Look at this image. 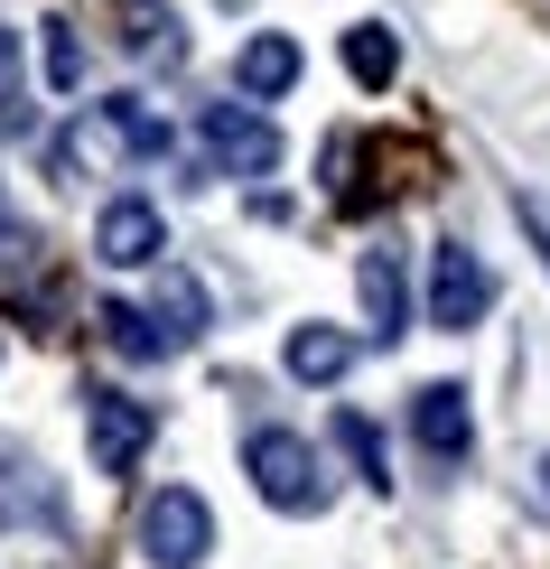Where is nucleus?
Segmentation results:
<instances>
[{
  "mask_svg": "<svg viewBox=\"0 0 550 569\" xmlns=\"http://www.w3.org/2000/svg\"><path fill=\"white\" fill-rule=\"evenodd\" d=\"M243 477L271 513H327V467L299 430H243Z\"/></svg>",
  "mask_w": 550,
  "mask_h": 569,
  "instance_id": "obj_1",
  "label": "nucleus"
},
{
  "mask_svg": "<svg viewBox=\"0 0 550 569\" xmlns=\"http://www.w3.org/2000/svg\"><path fill=\"white\" fill-rule=\"evenodd\" d=\"M214 551V513H206V495L197 486H159L150 505H140V560H159V569H197Z\"/></svg>",
  "mask_w": 550,
  "mask_h": 569,
  "instance_id": "obj_2",
  "label": "nucleus"
},
{
  "mask_svg": "<svg viewBox=\"0 0 550 569\" xmlns=\"http://www.w3.org/2000/svg\"><path fill=\"white\" fill-rule=\"evenodd\" d=\"M197 140H206V159L224 178H271L280 169V131H271V112H252V103H206Z\"/></svg>",
  "mask_w": 550,
  "mask_h": 569,
  "instance_id": "obj_3",
  "label": "nucleus"
},
{
  "mask_svg": "<svg viewBox=\"0 0 550 569\" xmlns=\"http://www.w3.org/2000/svg\"><path fill=\"white\" fill-rule=\"evenodd\" d=\"M486 308H494V271L476 262L467 243H439L429 252V327H439V337H467Z\"/></svg>",
  "mask_w": 550,
  "mask_h": 569,
  "instance_id": "obj_4",
  "label": "nucleus"
},
{
  "mask_svg": "<svg viewBox=\"0 0 550 569\" xmlns=\"http://www.w3.org/2000/svg\"><path fill=\"white\" fill-rule=\"evenodd\" d=\"M150 439H159V411H150L140 392H93V411H84V448H93V467H103V477H131Z\"/></svg>",
  "mask_w": 550,
  "mask_h": 569,
  "instance_id": "obj_5",
  "label": "nucleus"
},
{
  "mask_svg": "<svg viewBox=\"0 0 550 569\" xmlns=\"http://www.w3.org/2000/svg\"><path fill=\"white\" fill-rule=\"evenodd\" d=\"M354 290H364V337L401 346V327H411V262H401V243H373L354 262Z\"/></svg>",
  "mask_w": 550,
  "mask_h": 569,
  "instance_id": "obj_6",
  "label": "nucleus"
},
{
  "mask_svg": "<svg viewBox=\"0 0 550 569\" xmlns=\"http://www.w3.org/2000/svg\"><path fill=\"white\" fill-rule=\"evenodd\" d=\"M93 252H103L112 271H150L159 252H169V224H159L150 197H112L103 216H93Z\"/></svg>",
  "mask_w": 550,
  "mask_h": 569,
  "instance_id": "obj_7",
  "label": "nucleus"
},
{
  "mask_svg": "<svg viewBox=\"0 0 550 569\" xmlns=\"http://www.w3.org/2000/svg\"><path fill=\"white\" fill-rule=\"evenodd\" d=\"M411 439H420L439 467H458L467 448H476V401H467L458 383H420V392H411Z\"/></svg>",
  "mask_w": 550,
  "mask_h": 569,
  "instance_id": "obj_8",
  "label": "nucleus"
},
{
  "mask_svg": "<svg viewBox=\"0 0 550 569\" xmlns=\"http://www.w3.org/2000/svg\"><path fill=\"white\" fill-rule=\"evenodd\" d=\"M299 38H280V29H252L243 47H233V93H243V103H280V93L299 84Z\"/></svg>",
  "mask_w": 550,
  "mask_h": 569,
  "instance_id": "obj_9",
  "label": "nucleus"
},
{
  "mask_svg": "<svg viewBox=\"0 0 550 569\" xmlns=\"http://www.w3.org/2000/svg\"><path fill=\"white\" fill-rule=\"evenodd\" d=\"M0 523H47V532L66 523V505H57V486H47V467H38V458H10V448H0Z\"/></svg>",
  "mask_w": 550,
  "mask_h": 569,
  "instance_id": "obj_10",
  "label": "nucleus"
},
{
  "mask_svg": "<svg viewBox=\"0 0 550 569\" xmlns=\"http://www.w3.org/2000/svg\"><path fill=\"white\" fill-rule=\"evenodd\" d=\"M354 355H364V346H354L346 327H290V373H299V383H318V392L346 383Z\"/></svg>",
  "mask_w": 550,
  "mask_h": 569,
  "instance_id": "obj_11",
  "label": "nucleus"
},
{
  "mask_svg": "<svg viewBox=\"0 0 550 569\" xmlns=\"http://www.w3.org/2000/svg\"><path fill=\"white\" fill-rule=\"evenodd\" d=\"M150 318L169 327V346H197V337H206V280H197V271H159Z\"/></svg>",
  "mask_w": 550,
  "mask_h": 569,
  "instance_id": "obj_12",
  "label": "nucleus"
},
{
  "mask_svg": "<svg viewBox=\"0 0 550 569\" xmlns=\"http://www.w3.org/2000/svg\"><path fill=\"white\" fill-rule=\"evenodd\" d=\"M112 38H122L131 57H187V38H178V19L159 10V0H122V10H112Z\"/></svg>",
  "mask_w": 550,
  "mask_h": 569,
  "instance_id": "obj_13",
  "label": "nucleus"
},
{
  "mask_svg": "<svg viewBox=\"0 0 550 569\" xmlns=\"http://www.w3.org/2000/svg\"><path fill=\"white\" fill-rule=\"evenodd\" d=\"M38 66H47V84H57V93H84L93 57H84V29H76V19H38Z\"/></svg>",
  "mask_w": 550,
  "mask_h": 569,
  "instance_id": "obj_14",
  "label": "nucleus"
},
{
  "mask_svg": "<svg viewBox=\"0 0 550 569\" xmlns=\"http://www.w3.org/2000/svg\"><path fill=\"white\" fill-rule=\"evenodd\" d=\"M327 439L346 448V467H354L373 495H392V458H382V430H373L364 411H337V420H327Z\"/></svg>",
  "mask_w": 550,
  "mask_h": 569,
  "instance_id": "obj_15",
  "label": "nucleus"
},
{
  "mask_svg": "<svg viewBox=\"0 0 550 569\" xmlns=\"http://www.w3.org/2000/svg\"><path fill=\"white\" fill-rule=\"evenodd\" d=\"M346 76L364 84V93H382V84L401 76V38L382 29V19H364V29H346Z\"/></svg>",
  "mask_w": 550,
  "mask_h": 569,
  "instance_id": "obj_16",
  "label": "nucleus"
},
{
  "mask_svg": "<svg viewBox=\"0 0 550 569\" xmlns=\"http://www.w3.org/2000/svg\"><path fill=\"white\" fill-rule=\"evenodd\" d=\"M93 327H103L131 365H159V355H169V327H159L150 308H131V299H103V318H93Z\"/></svg>",
  "mask_w": 550,
  "mask_h": 569,
  "instance_id": "obj_17",
  "label": "nucleus"
},
{
  "mask_svg": "<svg viewBox=\"0 0 550 569\" xmlns=\"http://www.w3.org/2000/svg\"><path fill=\"white\" fill-rule=\"evenodd\" d=\"M0 131H29V66H19V29H0Z\"/></svg>",
  "mask_w": 550,
  "mask_h": 569,
  "instance_id": "obj_18",
  "label": "nucleus"
},
{
  "mask_svg": "<svg viewBox=\"0 0 550 569\" xmlns=\"http://www.w3.org/2000/svg\"><path fill=\"white\" fill-rule=\"evenodd\" d=\"M513 216H522V233H532V243H541V271H550V206H541V197H522Z\"/></svg>",
  "mask_w": 550,
  "mask_h": 569,
  "instance_id": "obj_19",
  "label": "nucleus"
},
{
  "mask_svg": "<svg viewBox=\"0 0 550 569\" xmlns=\"http://www.w3.org/2000/svg\"><path fill=\"white\" fill-rule=\"evenodd\" d=\"M0 252H19V224H10V197H0Z\"/></svg>",
  "mask_w": 550,
  "mask_h": 569,
  "instance_id": "obj_20",
  "label": "nucleus"
},
{
  "mask_svg": "<svg viewBox=\"0 0 550 569\" xmlns=\"http://www.w3.org/2000/svg\"><path fill=\"white\" fill-rule=\"evenodd\" d=\"M532 477H541V505H550V458H541V467H532Z\"/></svg>",
  "mask_w": 550,
  "mask_h": 569,
  "instance_id": "obj_21",
  "label": "nucleus"
}]
</instances>
